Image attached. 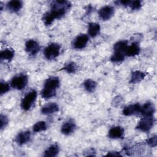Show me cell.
Listing matches in <instances>:
<instances>
[{"mask_svg": "<svg viewBox=\"0 0 157 157\" xmlns=\"http://www.w3.org/2000/svg\"><path fill=\"white\" fill-rule=\"evenodd\" d=\"M147 144L151 147H155L157 145V136L156 135L151 137L147 140Z\"/></svg>", "mask_w": 157, "mask_h": 157, "instance_id": "32", "label": "cell"}, {"mask_svg": "<svg viewBox=\"0 0 157 157\" xmlns=\"http://www.w3.org/2000/svg\"><path fill=\"white\" fill-rule=\"evenodd\" d=\"M60 81L57 77H50L45 80L44 84V88L56 91L59 88Z\"/></svg>", "mask_w": 157, "mask_h": 157, "instance_id": "9", "label": "cell"}, {"mask_svg": "<svg viewBox=\"0 0 157 157\" xmlns=\"http://www.w3.org/2000/svg\"><path fill=\"white\" fill-rule=\"evenodd\" d=\"M128 41L123 40H119L116 42L113 45V50L114 52H121L124 53L125 50L128 47ZM125 55V54H124Z\"/></svg>", "mask_w": 157, "mask_h": 157, "instance_id": "22", "label": "cell"}, {"mask_svg": "<svg viewBox=\"0 0 157 157\" xmlns=\"http://www.w3.org/2000/svg\"><path fill=\"white\" fill-rule=\"evenodd\" d=\"M83 85L86 91L89 93H93L96 89L97 83L94 80L88 78L84 81V82L83 83Z\"/></svg>", "mask_w": 157, "mask_h": 157, "instance_id": "21", "label": "cell"}, {"mask_svg": "<svg viewBox=\"0 0 157 157\" xmlns=\"http://www.w3.org/2000/svg\"><path fill=\"white\" fill-rule=\"evenodd\" d=\"M124 129L119 126L112 127L108 132V136L110 139H120L123 136Z\"/></svg>", "mask_w": 157, "mask_h": 157, "instance_id": "13", "label": "cell"}, {"mask_svg": "<svg viewBox=\"0 0 157 157\" xmlns=\"http://www.w3.org/2000/svg\"><path fill=\"white\" fill-rule=\"evenodd\" d=\"M59 110L58 105L55 102H50L44 105L40 112L44 115H50L54 113Z\"/></svg>", "mask_w": 157, "mask_h": 157, "instance_id": "14", "label": "cell"}, {"mask_svg": "<svg viewBox=\"0 0 157 157\" xmlns=\"http://www.w3.org/2000/svg\"><path fill=\"white\" fill-rule=\"evenodd\" d=\"M9 10L12 12H18L23 7V2L20 0H12L9 1L6 5Z\"/></svg>", "mask_w": 157, "mask_h": 157, "instance_id": "17", "label": "cell"}, {"mask_svg": "<svg viewBox=\"0 0 157 157\" xmlns=\"http://www.w3.org/2000/svg\"><path fill=\"white\" fill-rule=\"evenodd\" d=\"M31 134L29 131H23L19 132L15 137V142L19 145L26 144L31 139Z\"/></svg>", "mask_w": 157, "mask_h": 157, "instance_id": "11", "label": "cell"}, {"mask_svg": "<svg viewBox=\"0 0 157 157\" xmlns=\"http://www.w3.org/2000/svg\"><path fill=\"white\" fill-rule=\"evenodd\" d=\"M71 2L67 1H55L51 4L50 13L55 19L62 18L70 9Z\"/></svg>", "mask_w": 157, "mask_h": 157, "instance_id": "1", "label": "cell"}, {"mask_svg": "<svg viewBox=\"0 0 157 157\" xmlns=\"http://www.w3.org/2000/svg\"><path fill=\"white\" fill-rule=\"evenodd\" d=\"M56 91H53V90H48V89H46V88H44L42 90L41 93H40V95L41 96L44 98V99H50L53 97H54L56 95Z\"/></svg>", "mask_w": 157, "mask_h": 157, "instance_id": "27", "label": "cell"}, {"mask_svg": "<svg viewBox=\"0 0 157 157\" xmlns=\"http://www.w3.org/2000/svg\"><path fill=\"white\" fill-rule=\"evenodd\" d=\"M37 98V92L36 90H33L29 91L22 99L21 102V107L25 110L27 111L30 109V108L33 105Z\"/></svg>", "mask_w": 157, "mask_h": 157, "instance_id": "4", "label": "cell"}, {"mask_svg": "<svg viewBox=\"0 0 157 157\" xmlns=\"http://www.w3.org/2000/svg\"><path fill=\"white\" fill-rule=\"evenodd\" d=\"M47 127V124L45 121H39L34 124L33 127V130L35 132H39L46 130Z\"/></svg>", "mask_w": 157, "mask_h": 157, "instance_id": "25", "label": "cell"}, {"mask_svg": "<svg viewBox=\"0 0 157 157\" xmlns=\"http://www.w3.org/2000/svg\"><path fill=\"white\" fill-rule=\"evenodd\" d=\"M14 51L10 48H6L2 50L0 53V57L2 60H11L14 56Z\"/></svg>", "mask_w": 157, "mask_h": 157, "instance_id": "23", "label": "cell"}, {"mask_svg": "<svg viewBox=\"0 0 157 157\" xmlns=\"http://www.w3.org/2000/svg\"><path fill=\"white\" fill-rule=\"evenodd\" d=\"M124 56H125V55L123 53L114 52L110 57V61L112 63H120L124 60Z\"/></svg>", "mask_w": 157, "mask_h": 157, "instance_id": "24", "label": "cell"}, {"mask_svg": "<svg viewBox=\"0 0 157 157\" xmlns=\"http://www.w3.org/2000/svg\"><path fill=\"white\" fill-rule=\"evenodd\" d=\"M129 7L131 8V10H139L142 7V1L139 0L131 1Z\"/></svg>", "mask_w": 157, "mask_h": 157, "instance_id": "29", "label": "cell"}, {"mask_svg": "<svg viewBox=\"0 0 157 157\" xmlns=\"http://www.w3.org/2000/svg\"><path fill=\"white\" fill-rule=\"evenodd\" d=\"M59 151V146L55 144L48 147L44 151V156L47 157H54L58 155Z\"/></svg>", "mask_w": 157, "mask_h": 157, "instance_id": "20", "label": "cell"}, {"mask_svg": "<svg viewBox=\"0 0 157 157\" xmlns=\"http://www.w3.org/2000/svg\"><path fill=\"white\" fill-rule=\"evenodd\" d=\"M25 50L31 55H35L40 50V45L35 40L30 39L25 43Z\"/></svg>", "mask_w": 157, "mask_h": 157, "instance_id": "8", "label": "cell"}, {"mask_svg": "<svg viewBox=\"0 0 157 157\" xmlns=\"http://www.w3.org/2000/svg\"><path fill=\"white\" fill-rule=\"evenodd\" d=\"M155 119L152 117H143L136 126V129L143 132L149 131L153 126Z\"/></svg>", "mask_w": 157, "mask_h": 157, "instance_id": "5", "label": "cell"}, {"mask_svg": "<svg viewBox=\"0 0 157 157\" xmlns=\"http://www.w3.org/2000/svg\"><path fill=\"white\" fill-rule=\"evenodd\" d=\"M141 106L139 104H130L124 107L123 110V113L125 116H131L134 115H136L140 113Z\"/></svg>", "mask_w": 157, "mask_h": 157, "instance_id": "12", "label": "cell"}, {"mask_svg": "<svg viewBox=\"0 0 157 157\" xmlns=\"http://www.w3.org/2000/svg\"><path fill=\"white\" fill-rule=\"evenodd\" d=\"M8 123V118L6 115L2 114L1 115L0 117V128L1 129L4 128Z\"/></svg>", "mask_w": 157, "mask_h": 157, "instance_id": "31", "label": "cell"}, {"mask_svg": "<svg viewBox=\"0 0 157 157\" xmlns=\"http://www.w3.org/2000/svg\"><path fill=\"white\" fill-rule=\"evenodd\" d=\"M54 20H55V18L52 15V14L50 13V12H48L44 13L42 17L43 23L46 26L50 25L53 22Z\"/></svg>", "mask_w": 157, "mask_h": 157, "instance_id": "28", "label": "cell"}, {"mask_svg": "<svg viewBox=\"0 0 157 157\" xmlns=\"http://www.w3.org/2000/svg\"><path fill=\"white\" fill-rule=\"evenodd\" d=\"M10 90V85H9V83L5 82H2L1 81L0 82V93L1 94H3L6 93L7 91H9V90Z\"/></svg>", "mask_w": 157, "mask_h": 157, "instance_id": "30", "label": "cell"}, {"mask_svg": "<svg viewBox=\"0 0 157 157\" xmlns=\"http://www.w3.org/2000/svg\"><path fill=\"white\" fill-rule=\"evenodd\" d=\"M89 40L88 36L85 34H81L77 36L74 40L72 45L75 49H82L86 47Z\"/></svg>", "mask_w": 157, "mask_h": 157, "instance_id": "7", "label": "cell"}, {"mask_svg": "<svg viewBox=\"0 0 157 157\" xmlns=\"http://www.w3.org/2000/svg\"><path fill=\"white\" fill-rule=\"evenodd\" d=\"M28 83V77L26 74H20L14 76L11 81V86L18 90H22L24 89Z\"/></svg>", "mask_w": 157, "mask_h": 157, "instance_id": "3", "label": "cell"}, {"mask_svg": "<svg viewBox=\"0 0 157 157\" xmlns=\"http://www.w3.org/2000/svg\"><path fill=\"white\" fill-rule=\"evenodd\" d=\"M76 126L74 121L70 120L65 122L61 126V131L64 135H69L72 134L75 129Z\"/></svg>", "mask_w": 157, "mask_h": 157, "instance_id": "16", "label": "cell"}, {"mask_svg": "<svg viewBox=\"0 0 157 157\" xmlns=\"http://www.w3.org/2000/svg\"><path fill=\"white\" fill-rule=\"evenodd\" d=\"M63 69L69 74H73L76 72L77 69V66L74 62L70 61L66 63Z\"/></svg>", "mask_w": 157, "mask_h": 157, "instance_id": "26", "label": "cell"}, {"mask_svg": "<svg viewBox=\"0 0 157 157\" xmlns=\"http://www.w3.org/2000/svg\"><path fill=\"white\" fill-rule=\"evenodd\" d=\"M114 7L111 6H105L102 7H101L99 12L98 15L99 18L104 21L109 20H110L114 14Z\"/></svg>", "mask_w": 157, "mask_h": 157, "instance_id": "6", "label": "cell"}, {"mask_svg": "<svg viewBox=\"0 0 157 157\" xmlns=\"http://www.w3.org/2000/svg\"><path fill=\"white\" fill-rule=\"evenodd\" d=\"M140 47L137 42H133L130 45H128L124 54L128 56H134L139 54L140 53Z\"/></svg>", "mask_w": 157, "mask_h": 157, "instance_id": "15", "label": "cell"}, {"mask_svg": "<svg viewBox=\"0 0 157 157\" xmlns=\"http://www.w3.org/2000/svg\"><path fill=\"white\" fill-rule=\"evenodd\" d=\"M131 2V1H118L117 3L119 4L120 5H121L123 6H129V4Z\"/></svg>", "mask_w": 157, "mask_h": 157, "instance_id": "33", "label": "cell"}, {"mask_svg": "<svg viewBox=\"0 0 157 157\" xmlns=\"http://www.w3.org/2000/svg\"><path fill=\"white\" fill-rule=\"evenodd\" d=\"M60 45L55 42L48 44L44 50V56L49 60L53 59L58 57L60 53Z\"/></svg>", "mask_w": 157, "mask_h": 157, "instance_id": "2", "label": "cell"}, {"mask_svg": "<svg viewBox=\"0 0 157 157\" xmlns=\"http://www.w3.org/2000/svg\"><path fill=\"white\" fill-rule=\"evenodd\" d=\"M106 156H121L118 152L117 151H110L107 153Z\"/></svg>", "mask_w": 157, "mask_h": 157, "instance_id": "34", "label": "cell"}, {"mask_svg": "<svg viewBox=\"0 0 157 157\" xmlns=\"http://www.w3.org/2000/svg\"><path fill=\"white\" fill-rule=\"evenodd\" d=\"M155 112V107L153 102H147L141 106L140 113L143 117H152Z\"/></svg>", "mask_w": 157, "mask_h": 157, "instance_id": "10", "label": "cell"}, {"mask_svg": "<svg viewBox=\"0 0 157 157\" xmlns=\"http://www.w3.org/2000/svg\"><path fill=\"white\" fill-rule=\"evenodd\" d=\"M101 27L100 25L95 22L90 23L88 27V34L91 37L97 36L100 32Z\"/></svg>", "mask_w": 157, "mask_h": 157, "instance_id": "18", "label": "cell"}, {"mask_svg": "<svg viewBox=\"0 0 157 157\" xmlns=\"http://www.w3.org/2000/svg\"><path fill=\"white\" fill-rule=\"evenodd\" d=\"M146 74L140 71H133L131 75V78L129 82L132 84L137 83L141 82L142 80L144 79Z\"/></svg>", "mask_w": 157, "mask_h": 157, "instance_id": "19", "label": "cell"}]
</instances>
